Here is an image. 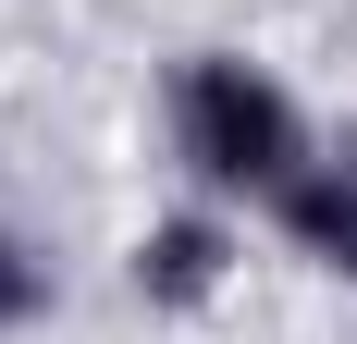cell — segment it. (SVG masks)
I'll list each match as a JSON object with an SVG mask.
<instances>
[{"label":"cell","mask_w":357,"mask_h":344,"mask_svg":"<svg viewBox=\"0 0 357 344\" xmlns=\"http://www.w3.org/2000/svg\"><path fill=\"white\" fill-rule=\"evenodd\" d=\"M37 308H50V258H37V246H13V234H0V332H25Z\"/></svg>","instance_id":"4"},{"label":"cell","mask_w":357,"mask_h":344,"mask_svg":"<svg viewBox=\"0 0 357 344\" xmlns=\"http://www.w3.org/2000/svg\"><path fill=\"white\" fill-rule=\"evenodd\" d=\"M173 136H185V160H197V185H222V197H284L296 172H308L296 99L259 62H234V49H197V62L173 74Z\"/></svg>","instance_id":"1"},{"label":"cell","mask_w":357,"mask_h":344,"mask_svg":"<svg viewBox=\"0 0 357 344\" xmlns=\"http://www.w3.org/2000/svg\"><path fill=\"white\" fill-rule=\"evenodd\" d=\"M271 209H284L296 258H321V271H345V283H357V160H308Z\"/></svg>","instance_id":"3"},{"label":"cell","mask_w":357,"mask_h":344,"mask_svg":"<svg viewBox=\"0 0 357 344\" xmlns=\"http://www.w3.org/2000/svg\"><path fill=\"white\" fill-rule=\"evenodd\" d=\"M222 271H234V234L222 221H148V246H136V295L148 308H210Z\"/></svg>","instance_id":"2"}]
</instances>
